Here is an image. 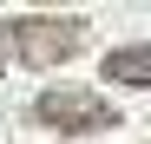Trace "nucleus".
Listing matches in <instances>:
<instances>
[{
	"label": "nucleus",
	"instance_id": "obj_1",
	"mask_svg": "<svg viewBox=\"0 0 151 144\" xmlns=\"http://www.w3.org/2000/svg\"><path fill=\"white\" fill-rule=\"evenodd\" d=\"M79 46H86V20L79 13H13V20H0V59L59 66Z\"/></svg>",
	"mask_w": 151,
	"mask_h": 144
},
{
	"label": "nucleus",
	"instance_id": "obj_3",
	"mask_svg": "<svg viewBox=\"0 0 151 144\" xmlns=\"http://www.w3.org/2000/svg\"><path fill=\"white\" fill-rule=\"evenodd\" d=\"M105 79L151 92V39H145V46H118V53H105Z\"/></svg>",
	"mask_w": 151,
	"mask_h": 144
},
{
	"label": "nucleus",
	"instance_id": "obj_2",
	"mask_svg": "<svg viewBox=\"0 0 151 144\" xmlns=\"http://www.w3.org/2000/svg\"><path fill=\"white\" fill-rule=\"evenodd\" d=\"M33 125L66 131V138H99V131H118V105L105 92H86V85H53L33 98Z\"/></svg>",
	"mask_w": 151,
	"mask_h": 144
}]
</instances>
